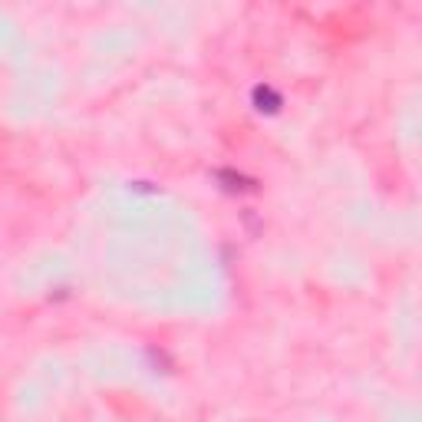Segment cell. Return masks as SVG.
Returning a JSON list of instances; mask_svg holds the SVG:
<instances>
[{
  "mask_svg": "<svg viewBox=\"0 0 422 422\" xmlns=\"http://www.w3.org/2000/svg\"><path fill=\"white\" fill-rule=\"evenodd\" d=\"M254 106H258L261 112H277L281 96H277L271 86H254Z\"/></svg>",
  "mask_w": 422,
  "mask_h": 422,
  "instance_id": "obj_1",
  "label": "cell"
}]
</instances>
